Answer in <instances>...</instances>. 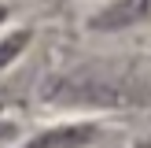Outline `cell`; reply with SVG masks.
Wrapping results in <instances>:
<instances>
[{
  "instance_id": "cell-1",
  "label": "cell",
  "mask_w": 151,
  "mask_h": 148,
  "mask_svg": "<svg viewBox=\"0 0 151 148\" xmlns=\"http://www.w3.org/2000/svg\"><path fill=\"white\" fill-rule=\"evenodd\" d=\"M144 22H151V0H111L107 7H100L92 15L88 26L114 33V30H133V26H144Z\"/></svg>"
},
{
  "instance_id": "cell-2",
  "label": "cell",
  "mask_w": 151,
  "mask_h": 148,
  "mask_svg": "<svg viewBox=\"0 0 151 148\" xmlns=\"http://www.w3.org/2000/svg\"><path fill=\"white\" fill-rule=\"evenodd\" d=\"M92 137H96L92 126H66V130H52L44 137H37L29 148H78V144H85Z\"/></svg>"
},
{
  "instance_id": "cell-3",
  "label": "cell",
  "mask_w": 151,
  "mask_h": 148,
  "mask_svg": "<svg viewBox=\"0 0 151 148\" xmlns=\"http://www.w3.org/2000/svg\"><path fill=\"white\" fill-rule=\"evenodd\" d=\"M26 41H29V33H19V37H7V41L0 44V67H4L7 59H15V56H19V52H22V44H26Z\"/></svg>"
},
{
  "instance_id": "cell-4",
  "label": "cell",
  "mask_w": 151,
  "mask_h": 148,
  "mask_svg": "<svg viewBox=\"0 0 151 148\" xmlns=\"http://www.w3.org/2000/svg\"><path fill=\"white\" fill-rule=\"evenodd\" d=\"M4 15H7V7H4V4H0V22H4Z\"/></svg>"
}]
</instances>
